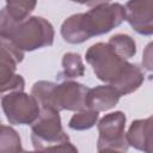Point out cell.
<instances>
[{
  "label": "cell",
  "mask_w": 153,
  "mask_h": 153,
  "mask_svg": "<svg viewBox=\"0 0 153 153\" xmlns=\"http://www.w3.org/2000/svg\"><path fill=\"white\" fill-rule=\"evenodd\" d=\"M127 140L130 147L143 153H153V115L145 120L133 121L127 133Z\"/></svg>",
  "instance_id": "cell-9"
},
{
  "label": "cell",
  "mask_w": 153,
  "mask_h": 153,
  "mask_svg": "<svg viewBox=\"0 0 153 153\" xmlns=\"http://www.w3.org/2000/svg\"><path fill=\"white\" fill-rule=\"evenodd\" d=\"M1 45V62H0V86L5 85L17 73V66L24 59V53L14 48L10 42L0 39Z\"/></svg>",
  "instance_id": "cell-11"
},
{
  "label": "cell",
  "mask_w": 153,
  "mask_h": 153,
  "mask_svg": "<svg viewBox=\"0 0 153 153\" xmlns=\"http://www.w3.org/2000/svg\"><path fill=\"white\" fill-rule=\"evenodd\" d=\"M1 108L10 124L16 126H32L41 115V106L37 99L24 91L2 94Z\"/></svg>",
  "instance_id": "cell-6"
},
{
  "label": "cell",
  "mask_w": 153,
  "mask_h": 153,
  "mask_svg": "<svg viewBox=\"0 0 153 153\" xmlns=\"http://www.w3.org/2000/svg\"><path fill=\"white\" fill-rule=\"evenodd\" d=\"M98 115H99V112H96V111L88 110V109H84L81 111L75 112L71 117V120L68 122V127L73 130H87L97 123Z\"/></svg>",
  "instance_id": "cell-16"
},
{
  "label": "cell",
  "mask_w": 153,
  "mask_h": 153,
  "mask_svg": "<svg viewBox=\"0 0 153 153\" xmlns=\"http://www.w3.org/2000/svg\"><path fill=\"white\" fill-rule=\"evenodd\" d=\"M98 153H121V152L115 149H102V151H98Z\"/></svg>",
  "instance_id": "cell-20"
},
{
  "label": "cell",
  "mask_w": 153,
  "mask_h": 153,
  "mask_svg": "<svg viewBox=\"0 0 153 153\" xmlns=\"http://www.w3.org/2000/svg\"><path fill=\"white\" fill-rule=\"evenodd\" d=\"M85 59L97 79L116 88L121 96L135 92L145 80L142 69L118 56L108 43L92 44L86 50Z\"/></svg>",
  "instance_id": "cell-1"
},
{
  "label": "cell",
  "mask_w": 153,
  "mask_h": 153,
  "mask_svg": "<svg viewBox=\"0 0 153 153\" xmlns=\"http://www.w3.org/2000/svg\"><path fill=\"white\" fill-rule=\"evenodd\" d=\"M23 153H41V151L35 149V151H26V152H23Z\"/></svg>",
  "instance_id": "cell-21"
},
{
  "label": "cell",
  "mask_w": 153,
  "mask_h": 153,
  "mask_svg": "<svg viewBox=\"0 0 153 153\" xmlns=\"http://www.w3.org/2000/svg\"><path fill=\"white\" fill-rule=\"evenodd\" d=\"M69 141V136L62 128L60 112L49 108H41V115L31 126V142L35 149H44L49 146Z\"/></svg>",
  "instance_id": "cell-5"
},
{
  "label": "cell",
  "mask_w": 153,
  "mask_h": 153,
  "mask_svg": "<svg viewBox=\"0 0 153 153\" xmlns=\"http://www.w3.org/2000/svg\"><path fill=\"white\" fill-rule=\"evenodd\" d=\"M121 94L110 85H99L90 88L85 100V109L96 112L108 111L112 109L120 100Z\"/></svg>",
  "instance_id": "cell-10"
},
{
  "label": "cell",
  "mask_w": 153,
  "mask_h": 153,
  "mask_svg": "<svg viewBox=\"0 0 153 153\" xmlns=\"http://www.w3.org/2000/svg\"><path fill=\"white\" fill-rule=\"evenodd\" d=\"M126 20L131 29L143 36H153V1L131 0L126 2Z\"/></svg>",
  "instance_id": "cell-8"
},
{
  "label": "cell",
  "mask_w": 153,
  "mask_h": 153,
  "mask_svg": "<svg viewBox=\"0 0 153 153\" xmlns=\"http://www.w3.org/2000/svg\"><path fill=\"white\" fill-rule=\"evenodd\" d=\"M41 153H79V151L71 141H66V142L49 146L44 149H41Z\"/></svg>",
  "instance_id": "cell-18"
},
{
  "label": "cell",
  "mask_w": 153,
  "mask_h": 153,
  "mask_svg": "<svg viewBox=\"0 0 153 153\" xmlns=\"http://www.w3.org/2000/svg\"><path fill=\"white\" fill-rule=\"evenodd\" d=\"M110 48L122 59L128 60L136 54V43L134 38L127 33H116L108 41Z\"/></svg>",
  "instance_id": "cell-13"
},
{
  "label": "cell",
  "mask_w": 153,
  "mask_h": 153,
  "mask_svg": "<svg viewBox=\"0 0 153 153\" xmlns=\"http://www.w3.org/2000/svg\"><path fill=\"white\" fill-rule=\"evenodd\" d=\"M127 117L122 111H115L102 117L97 124L98 141L97 149H115L121 153H127L129 143L127 133L124 131Z\"/></svg>",
  "instance_id": "cell-7"
},
{
  "label": "cell",
  "mask_w": 153,
  "mask_h": 153,
  "mask_svg": "<svg viewBox=\"0 0 153 153\" xmlns=\"http://www.w3.org/2000/svg\"><path fill=\"white\" fill-rule=\"evenodd\" d=\"M54 37L55 31L51 23L39 16H31L17 24L0 22V39L10 42L22 53L50 47Z\"/></svg>",
  "instance_id": "cell-3"
},
{
  "label": "cell",
  "mask_w": 153,
  "mask_h": 153,
  "mask_svg": "<svg viewBox=\"0 0 153 153\" xmlns=\"http://www.w3.org/2000/svg\"><path fill=\"white\" fill-rule=\"evenodd\" d=\"M37 2L36 1H19V0H11L6 1L5 7L0 12V22L17 24L20 22L26 20L31 12L35 10Z\"/></svg>",
  "instance_id": "cell-12"
},
{
  "label": "cell",
  "mask_w": 153,
  "mask_h": 153,
  "mask_svg": "<svg viewBox=\"0 0 153 153\" xmlns=\"http://www.w3.org/2000/svg\"><path fill=\"white\" fill-rule=\"evenodd\" d=\"M142 67L148 71V72H153V41L149 42L142 53V60H141Z\"/></svg>",
  "instance_id": "cell-19"
},
{
  "label": "cell",
  "mask_w": 153,
  "mask_h": 153,
  "mask_svg": "<svg viewBox=\"0 0 153 153\" xmlns=\"http://www.w3.org/2000/svg\"><path fill=\"white\" fill-rule=\"evenodd\" d=\"M0 153H23L20 136L16 129L6 124L1 126Z\"/></svg>",
  "instance_id": "cell-15"
},
{
  "label": "cell",
  "mask_w": 153,
  "mask_h": 153,
  "mask_svg": "<svg viewBox=\"0 0 153 153\" xmlns=\"http://www.w3.org/2000/svg\"><path fill=\"white\" fill-rule=\"evenodd\" d=\"M25 81L24 78L20 74H16L11 80H8L5 85L0 86L1 93L5 94L6 92H17V91H24Z\"/></svg>",
  "instance_id": "cell-17"
},
{
  "label": "cell",
  "mask_w": 153,
  "mask_h": 153,
  "mask_svg": "<svg viewBox=\"0 0 153 153\" xmlns=\"http://www.w3.org/2000/svg\"><path fill=\"white\" fill-rule=\"evenodd\" d=\"M62 75L66 80H72L85 74L82 59L76 53H66L62 56Z\"/></svg>",
  "instance_id": "cell-14"
},
{
  "label": "cell",
  "mask_w": 153,
  "mask_h": 153,
  "mask_svg": "<svg viewBox=\"0 0 153 153\" xmlns=\"http://www.w3.org/2000/svg\"><path fill=\"white\" fill-rule=\"evenodd\" d=\"M87 12L69 16L61 25L62 38L71 44H80L93 36L110 32L126 20L124 5L99 1L88 4Z\"/></svg>",
  "instance_id": "cell-2"
},
{
  "label": "cell",
  "mask_w": 153,
  "mask_h": 153,
  "mask_svg": "<svg viewBox=\"0 0 153 153\" xmlns=\"http://www.w3.org/2000/svg\"><path fill=\"white\" fill-rule=\"evenodd\" d=\"M88 87L73 80L53 82L47 80L36 81L31 87V94L37 99L41 108H49L68 111H81L85 109V100Z\"/></svg>",
  "instance_id": "cell-4"
}]
</instances>
